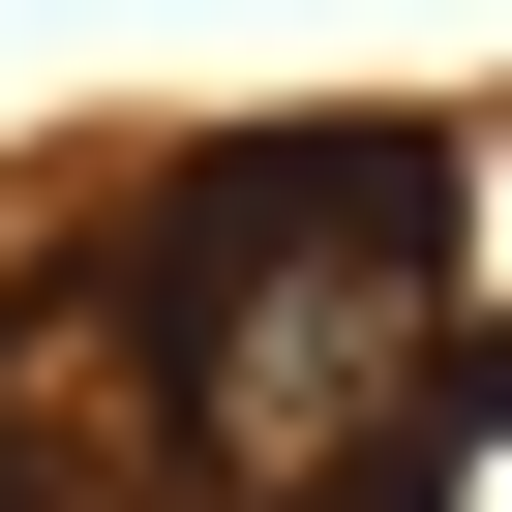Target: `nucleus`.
<instances>
[{
  "label": "nucleus",
  "instance_id": "nucleus-1",
  "mask_svg": "<svg viewBox=\"0 0 512 512\" xmlns=\"http://www.w3.org/2000/svg\"><path fill=\"white\" fill-rule=\"evenodd\" d=\"M452 241H482V151H362V181H211L181 272H121V362H151V452L181 512H362L482 362H452Z\"/></svg>",
  "mask_w": 512,
  "mask_h": 512
}]
</instances>
